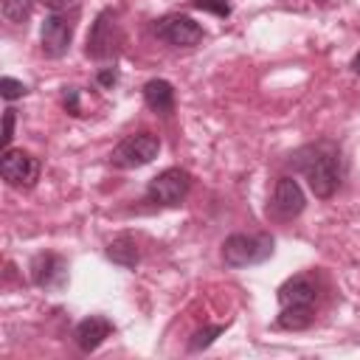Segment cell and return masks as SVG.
<instances>
[{
	"label": "cell",
	"mask_w": 360,
	"mask_h": 360,
	"mask_svg": "<svg viewBox=\"0 0 360 360\" xmlns=\"http://www.w3.org/2000/svg\"><path fill=\"white\" fill-rule=\"evenodd\" d=\"M295 169L307 177L312 194L318 200H329L338 186H340V155L326 146V143H318V146H304L295 152L292 158Z\"/></svg>",
	"instance_id": "obj_1"
},
{
	"label": "cell",
	"mask_w": 360,
	"mask_h": 360,
	"mask_svg": "<svg viewBox=\"0 0 360 360\" xmlns=\"http://www.w3.org/2000/svg\"><path fill=\"white\" fill-rule=\"evenodd\" d=\"M270 256H273V236L270 233H231L222 242V262L228 267L262 264Z\"/></svg>",
	"instance_id": "obj_2"
},
{
	"label": "cell",
	"mask_w": 360,
	"mask_h": 360,
	"mask_svg": "<svg viewBox=\"0 0 360 360\" xmlns=\"http://www.w3.org/2000/svg\"><path fill=\"white\" fill-rule=\"evenodd\" d=\"M160 152V141L158 135L152 132H135V135H127L115 143V149L110 152V160L112 166L118 169H138V166H146L158 158Z\"/></svg>",
	"instance_id": "obj_3"
},
{
	"label": "cell",
	"mask_w": 360,
	"mask_h": 360,
	"mask_svg": "<svg viewBox=\"0 0 360 360\" xmlns=\"http://www.w3.org/2000/svg\"><path fill=\"white\" fill-rule=\"evenodd\" d=\"M118 45H121V25H118V14L112 8H104L90 34H87V48L84 53L96 62H104V59H112L118 53Z\"/></svg>",
	"instance_id": "obj_4"
},
{
	"label": "cell",
	"mask_w": 360,
	"mask_h": 360,
	"mask_svg": "<svg viewBox=\"0 0 360 360\" xmlns=\"http://www.w3.org/2000/svg\"><path fill=\"white\" fill-rule=\"evenodd\" d=\"M191 191V174L180 166H169L146 186V200L158 205H180Z\"/></svg>",
	"instance_id": "obj_5"
},
{
	"label": "cell",
	"mask_w": 360,
	"mask_h": 360,
	"mask_svg": "<svg viewBox=\"0 0 360 360\" xmlns=\"http://www.w3.org/2000/svg\"><path fill=\"white\" fill-rule=\"evenodd\" d=\"M39 160L25 152V149H3V158H0V174L8 186L14 188H31L39 177Z\"/></svg>",
	"instance_id": "obj_6"
},
{
	"label": "cell",
	"mask_w": 360,
	"mask_h": 360,
	"mask_svg": "<svg viewBox=\"0 0 360 360\" xmlns=\"http://www.w3.org/2000/svg\"><path fill=\"white\" fill-rule=\"evenodd\" d=\"M73 31H76V22H73V17H68V11H51L42 22V31H39L42 53L51 56V59L65 56L68 48H70Z\"/></svg>",
	"instance_id": "obj_7"
},
{
	"label": "cell",
	"mask_w": 360,
	"mask_h": 360,
	"mask_svg": "<svg viewBox=\"0 0 360 360\" xmlns=\"http://www.w3.org/2000/svg\"><path fill=\"white\" fill-rule=\"evenodd\" d=\"M155 37L174 48H191L202 39V25L188 14H166L155 22Z\"/></svg>",
	"instance_id": "obj_8"
},
{
	"label": "cell",
	"mask_w": 360,
	"mask_h": 360,
	"mask_svg": "<svg viewBox=\"0 0 360 360\" xmlns=\"http://www.w3.org/2000/svg\"><path fill=\"white\" fill-rule=\"evenodd\" d=\"M28 270L31 281L42 290H62L68 284V262L56 253H37Z\"/></svg>",
	"instance_id": "obj_9"
},
{
	"label": "cell",
	"mask_w": 360,
	"mask_h": 360,
	"mask_svg": "<svg viewBox=\"0 0 360 360\" xmlns=\"http://www.w3.org/2000/svg\"><path fill=\"white\" fill-rule=\"evenodd\" d=\"M307 200H304V191L298 186V180L292 177H278L276 180V188H273V200H270V208L278 219H292L304 211Z\"/></svg>",
	"instance_id": "obj_10"
},
{
	"label": "cell",
	"mask_w": 360,
	"mask_h": 360,
	"mask_svg": "<svg viewBox=\"0 0 360 360\" xmlns=\"http://www.w3.org/2000/svg\"><path fill=\"white\" fill-rule=\"evenodd\" d=\"M315 298H318V281L309 273H295L278 287V304L281 307H292V304L315 307Z\"/></svg>",
	"instance_id": "obj_11"
},
{
	"label": "cell",
	"mask_w": 360,
	"mask_h": 360,
	"mask_svg": "<svg viewBox=\"0 0 360 360\" xmlns=\"http://www.w3.org/2000/svg\"><path fill=\"white\" fill-rule=\"evenodd\" d=\"M110 332H112V323H110L104 315H90V318H84V321L76 323L73 340H76V346H79L84 354H90V352H96V349L110 338Z\"/></svg>",
	"instance_id": "obj_12"
},
{
	"label": "cell",
	"mask_w": 360,
	"mask_h": 360,
	"mask_svg": "<svg viewBox=\"0 0 360 360\" xmlns=\"http://www.w3.org/2000/svg\"><path fill=\"white\" fill-rule=\"evenodd\" d=\"M143 101L152 112L169 115L174 110V87L166 79H149L143 84Z\"/></svg>",
	"instance_id": "obj_13"
},
{
	"label": "cell",
	"mask_w": 360,
	"mask_h": 360,
	"mask_svg": "<svg viewBox=\"0 0 360 360\" xmlns=\"http://www.w3.org/2000/svg\"><path fill=\"white\" fill-rule=\"evenodd\" d=\"M107 259H110V262H115V264H121V267H135V264H138V259H141L135 239H132L129 233L112 236V239L107 242Z\"/></svg>",
	"instance_id": "obj_14"
},
{
	"label": "cell",
	"mask_w": 360,
	"mask_h": 360,
	"mask_svg": "<svg viewBox=\"0 0 360 360\" xmlns=\"http://www.w3.org/2000/svg\"><path fill=\"white\" fill-rule=\"evenodd\" d=\"M312 318H315V309H312V307H298V304H292V307H281L276 323H278L281 329L298 332V329H307V326L312 323Z\"/></svg>",
	"instance_id": "obj_15"
},
{
	"label": "cell",
	"mask_w": 360,
	"mask_h": 360,
	"mask_svg": "<svg viewBox=\"0 0 360 360\" xmlns=\"http://www.w3.org/2000/svg\"><path fill=\"white\" fill-rule=\"evenodd\" d=\"M34 0H0V14L6 22H25L31 17Z\"/></svg>",
	"instance_id": "obj_16"
},
{
	"label": "cell",
	"mask_w": 360,
	"mask_h": 360,
	"mask_svg": "<svg viewBox=\"0 0 360 360\" xmlns=\"http://www.w3.org/2000/svg\"><path fill=\"white\" fill-rule=\"evenodd\" d=\"M228 326V323H225ZM225 326L222 323H217V326H202V329H197L194 335H191V340H188V349L191 352H200V349H208L222 332H225Z\"/></svg>",
	"instance_id": "obj_17"
},
{
	"label": "cell",
	"mask_w": 360,
	"mask_h": 360,
	"mask_svg": "<svg viewBox=\"0 0 360 360\" xmlns=\"http://www.w3.org/2000/svg\"><path fill=\"white\" fill-rule=\"evenodd\" d=\"M25 84L22 82H17V79H11V76H3L0 79V96L6 98V101H14V98H20V96H25Z\"/></svg>",
	"instance_id": "obj_18"
},
{
	"label": "cell",
	"mask_w": 360,
	"mask_h": 360,
	"mask_svg": "<svg viewBox=\"0 0 360 360\" xmlns=\"http://www.w3.org/2000/svg\"><path fill=\"white\" fill-rule=\"evenodd\" d=\"M194 8L211 11V14H217V17H228V14H231V3H228V0H194Z\"/></svg>",
	"instance_id": "obj_19"
},
{
	"label": "cell",
	"mask_w": 360,
	"mask_h": 360,
	"mask_svg": "<svg viewBox=\"0 0 360 360\" xmlns=\"http://www.w3.org/2000/svg\"><path fill=\"white\" fill-rule=\"evenodd\" d=\"M11 138H14V110L6 107V115H3V149L11 146Z\"/></svg>",
	"instance_id": "obj_20"
},
{
	"label": "cell",
	"mask_w": 360,
	"mask_h": 360,
	"mask_svg": "<svg viewBox=\"0 0 360 360\" xmlns=\"http://www.w3.org/2000/svg\"><path fill=\"white\" fill-rule=\"evenodd\" d=\"M65 107H68V112L79 115V90H76V87H68V93H65Z\"/></svg>",
	"instance_id": "obj_21"
},
{
	"label": "cell",
	"mask_w": 360,
	"mask_h": 360,
	"mask_svg": "<svg viewBox=\"0 0 360 360\" xmlns=\"http://www.w3.org/2000/svg\"><path fill=\"white\" fill-rule=\"evenodd\" d=\"M115 82H118V70H115V68H104V70H98V84L112 87Z\"/></svg>",
	"instance_id": "obj_22"
},
{
	"label": "cell",
	"mask_w": 360,
	"mask_h": 360,
	"mask_svg": "<svg viewBox=\"0 0 360 360\" xmlns=\"http://www.w3.org/2000/svg\"><path fill=\"white\" fill-rule=\"evenodd\" d=\"M51 11H68V8H76L79 6V0H42Z\"/></svg>",
	"instance_id": "obj_23"
},
{
	"label": "cell",
	"mask_w": 360,
	"mask_h": 360,
	"mask_svg": "<svg viewBox=\"0 0 360 360\" xmlns=\"http://www.w3.org/2000/svg\"><path fill=\"white\" fill-rule=\"evenodd\" d=\"M352 70L360 76V53H354V59H352Z\"/></svg>",
	"instance_id": "obj_24"
}]
</instances>
